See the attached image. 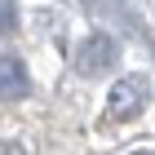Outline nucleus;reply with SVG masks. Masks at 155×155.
Listing matches in <instances>:
<instances>
[{
	"label": "nucleus",
	"instance_id": "f03ea898",
	"mask_svg": "<svg viewBox=\"0 0 155 155\" xmlns=\"http://www.w3.org/2000/svg\"><path fill=\"white\" fill-rule=\"evenodd\" d=\"M111 62H115V40L102 36V31H93V36L75 49V71L80 75H102Z\"/></svg>",
	"mask_w": 155,
	"mask_h": 155
},
{
	"label": "nucleus",
	"instance_id": "7ed1b4c3",
	"mask_svg": "<svg viewBox=\"0 0 155 155\" xmlns=\"http://www.w3.org/2000/svg\"><path fill=\"white\" fill-rule=\"evenodd\" d=\"M31 89V75H27V62L18 53H0V97L13 102V97H27Z\"/></svg>",
	"mask_w": 155,
	"mask_h": 155
},
{
	"label": "nucleus",
	"instance_id": "39448f33",
	"mask_svg": "<svg viewBox=\"0 0 155 155\" xmlns=\"http://www.w3.org/2000/svg\"><path fill=\"white\" fill-rule=\"evenodd\" d=\"M0 155H27V146H18V142H5V137H0Z\"/></svg>",
	"mask_w": 155,
	"mask_h": 155
},
{
	"label": "nucleus",
	"instance_id": "f257e3e1",
	"mask_svg": "<svg viewBox=\"0 0 155 155\" xmlns=\"http://www.w3.org/2000/svg\"><path fill=\"white\" fill-rule=\"evenodd\" d=\"M151 107V80L146 75H124L107 93V120H137Z\"/></svg>",
	"mask_w": 155,
	"mask_h": 155
},
{
	"label": "nucleus",
	"instance_id": "20e7f679",
	"mask_svg": "<svg viewBox=\"0 0 155 155\" xmlns=\"http://www.w3.org/2000/svg\"><path fill=\"white\" fill-rule=\"evenodd\" d=\"M13 27H18V9H13L9 0H0V36H9Z\"/></svg>",
	"mask_w": 155,
	"mask_h": 155
},
{
	"label": "nucleus",
	"instance_id": "423d86ee",
	"mask_svg": "<svg viewBox=\"0 0 155 155\" xmlns=\"http://www.w3.org/2000/svg\"><path fill=\"white\" fill-rule=\"evenodd\" d=\"M133 155H155V151H133Z\"/></svg>",
	"mask_w": 155,
	"mask_h": 155
}]
</instances>
